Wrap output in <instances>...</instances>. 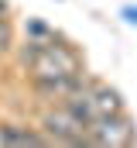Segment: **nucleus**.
Listing matches in <instances>:
<instances>
[{
  "label": "nucleus",
  "instance_id": "nucleus-6",
  "mask_svg": "<svg viewBox=\"0 0 137 148\" xmlns=\"http://www.w3.org/2000/svg\"><path fill=\"white\" fill-rule=\"evenodd\" d=\"M10 45H14V28H10L7 17H0V55H7Z\"/></svg>",
  "mask_w": 137,
  "mask_h": 148
},
{
  "label": "nucleus",
  "instance_id": "nucleus-1",
  "mask_svg": "<svg viewBox=\"0 0 137 148\" xmlns=\"http://www.w3.org/2000/svg\"><path fill=\"white\" fill-rule=\"evenodd\" d=\"M21 62L28 66L31 83L41 97H52V100H65L68 93L82 83V59L62 45L55 38H34L21 48Z\"/></svg>",
  "mask_w": 137,
  "mask_h": 148
},
{
  "label": "nucleus",
  "instance_id": "nucleus-4",
  "mask_svg": "<svg viewBox=\"0 0 137 148\" xmlns=\"http://www.w3.org/2000/svg\"><path fill=\"white\" fill-rule=\"evenodd\" d=\"M52 138L48 134H38L28 127H17V124H3L0 127V145H48Z\"/></svg>",
  "mask_w": 137,
  "mask_h": 148
},
{
  "label": "nucleus",
  "instance_id": "nucleus-7",
  "mask_svg": "<svg viewBox=\"0 0 137 148\" xmlns=\"http://www.w3.org/2000/svg\"><path fill=\"white\" fill-rule=\"evenodd\" d=\"M28 31H31V35H38V38H45V41H48V28H45V24H41V21H31V24H28Z\"/></svg>",
  "mask_w": 137,
  "mask_h": 148
},
{
  "label": "nucleus",
  "instance_id": "nucleus-3",
  "mask_svg": "<svg viewBox=\"0 0 137 148\" xmlns=\"http://www.w3.org/2000/svg\"><path fill=\"white\" fill-rule=\"evenodd\" d=\"M134 141H137V124L127 114H110V117H100L96 124H89V145L127 148Z\"/></svg>",
  "mask_w": 137,
  "mask_h": 148
},
{
  "label": "nucleus",
  "instance_id": "nucleus-5",
  "mask_svg": "<svg viewBox=\"0 0 137 148\" xmlns=\"http://www.w3.org/2000/svg\"><path fill=\"white\" fill-rule=\"evenodd\" d=\"M93 93H96V103H100L103 117H110V114H123V97L113 90V86H106L100 79H93Z\"/></svg>",
  "mask_w": 137,
  "mask_h": 148
},
{
  "label": "nucleus",
  "instance_id": "nucleus-2",
  "mask_svg": "<svg viewBox=\"0 0 137 148\" xmlns=\"http://www.w3.org/2000/svg\"><path fill=\"white\" fill-rule=\"evenodd\" d=\"M41 131L58 145H89V124L72 110L68 103L41 110Z\"/></svg>",
  "mask_w": 137,
  "mask_h": 148
},
{
  "label": "nucleus",
  "instance_id": "nucleus-8",
  "mask_svg": "<svg viewBox=\"0 0 137 148\" xmlns=\"http://www.w3.org/2000/svg\"><path fill=\"white\" fill-rule=\"evenodd\" d=\"M120 14H123V21H127V24H137V7H123Z\"/></svg>",
  "mask_w": 137,
  "mask_h": 148
},
{
  "label": "nucleus",
  "instance_id": "nucleus-9",
  "mask_svg": "<svg viewBox=\"0 0 137 148\" xmlns=\"http://www.w3.org/2000/svg\"><path fill=\"white\" fill-rule=\"evenodd\" d=\"M0 17H7V0H0Z\"/></svg>",
  "mask_w": 137,
  "mask_h": 148
}]
</instances>
